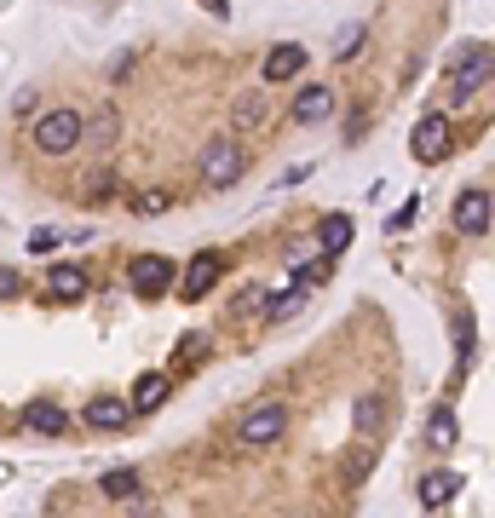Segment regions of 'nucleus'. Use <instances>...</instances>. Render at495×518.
<instances>
[{"instance_id": "nucleus-15", "label": "nucleus", "mask_w": 495, "mask_h": 518, "mask_svg": "<svg viewBox=\"0 0 495 518\" xmlns=\"http://www.w3.org/2000/svg\"><path fill=\"white\" fill-rule=\"evenodd\" d=\"M81 421H87V426H98V432H121V426L133 421V409H127V398H93Z\"/></svg>"}, {"instance_id": "nucleus-31", "label": "nucleus", "mask_w": 495, "mask_h": 518, "mask_svg": "<svg viewBox=\"0 0 495 518\" xmlns=\"http://www.w3.org/2000/svg\"><path fill=\"white\" fill-rule=\"evenodd\" d=\"M190 357H208V340H185V346H179V363H190Z\"/></svg>"}, {"instance_id": "nucleus-6", "label": "nucleus", "mask_w": 495, "mask_h": 518, "mask_svg": "<svg viewBox=\"0 0 495 518\" xmlns=\"http://www.w3.org/2000/svg\"><path fill=\"white\" fill-rule=\"evenodd\" d=\"M409 150H415V162L421 167H438L455 150V133H449V116H421V127H415V139H409Z\"/></svg>"}, {"instance_id": "nucleus-11", "label": "nucleus", "mask_w": 495, "mask_h": 518, "mask_svg": "<svg viewBox=\"0 0 495 518\" xmlns=\"http://www.w3.org/2000/svg\"><path fill=\"white\" fill-rule=\"evenodd\" d=\"M24 426L41 432V438H64V432H70V409L52 403V398H35V403H24Z\"/></svg>"}, {"instance_id": "nucleus-8", "label": "nucleus", "mask_w": 495, "mask_h": 518, "mask_svg": "<svg viewBox=\"0 0 495 518\" xmlns=\"http://www.w3.org/2000/svg\"><path fill=\"white\" fill-rule=\"evenodd\" d=\"M219 277H225V254H219V248H202V254L185 265L179 300H202V294H213V288H219Z\"/></svg>"}, {"instance_id": "nucleus-2", "label": "nucleus", "mask_w": 495, "mask_h": 518, "mask_svg": "<svg viewBox=\"0 0 495 518\" xmlns=\"http://www.w3.org/2000/svg\"><path fill=\"white\" fill-rule=\"evenodd\" d=\"M490 70H495L490 41H472V47H461V58H455V75H449V104H455V110H467L472 98L490 87Z\"/></svg>"}, {"instance_id": "nucleus-32", "label": "nucleus", "mask_w": 495, "mask_h": 518, "mask_svg": "<svg viewBox=\"0 0 495 518\" xmlns=\"http://www.w3.org/2000/svg\"><path fill=\"white\" fill-rule=\"evenodd\" d=\"M202 6H208L213 18H231V0H202Z\"/></svg>"}, {"instance_id": "nucleus-20", "label": "nucleus", "mask_w": 495, "mask_h": 518, "mask_svg": "<svg viewBox=\"0 0 495 518\" xmlns=\"http://www.w3.org/2000/svg\"><path fill=\"white\" fill-rule=\"evenodd\" d=\"M472 352H478V334H472V317H461V323H455V375H449V386H461V380H467Z\"/></svg>"}, {"instance_id": "nucleus-14", "label": "nucleus", "mask_w": 495, "mask_h": 518, "mask_svg": "<svg viewBox=\"0 0 495 518\" xmlns=\"http://www.w3.org/2000/svg\"><path fill=\"white\" fill-rule=\"evenodd\" d=\"M461 484H467V478H461V472H426L421 478V507L426 513H432V507H449V501H455V495H461Z\"/></svg>"}, {"instance_id": "nucleus-30", "label": "nucleus", "mask_w": 495, "mask_h": 518, "mask_svg": "<svg viewBox=\"0 0 495 518\" xmlns=\"http://www.w3.org/2000/svg\"><path fill=\"white\" fill-rule=\"evenodd\" d=\"M18 294H24V277H18V271H6V265H0V300H18Z\"/></svg>"}, {"instance_id": "nucleus-5", "label": "nucleus", "mask_w": 495, "mask_h": 518, "mask_svg": "<svg viewBox=\"0 0 495 518\" xmlns=\"http://www.w3.org/2000/svg\"><path fill=\"white\" fill-rule=\"evenodd\" d=\"M173 277H179V271H173L167 254H139L133 265H127V283H133L139 300H162L167 288H173Z\"/></svg>"}, {"instance_id": "nucleus-27", "label": "nucleus", "mask_w": 495, "mask_h": 518, "mask_svg": "<svg viewBox=\"0 0 495 518\" xmlns=\"http://www.w3.org/2000/svg\"><path fill=\"white\" fill-rule=\"evenodd\" d=\"M110 196H116V173H110V167H98V173H87V202H110Z\"/></svg>"}, {"instance_id": "nucleus-22", "label": "nucleus", "mask_w": 495, "mask_h": 518, "mask_svg": "<svg viewBox=\"0 0 495 518\" xmlns=\"http://www.w3.org/2000/svg\"><path fill=\"white\" fill-rule=\"evenodd\" d=\"M323 248H329L334 259L352 248V213H329V219H323Z\"/></svg>"}, {"instance_id": "nucleus-26", "label": "nucleus", "mask_w": 495, "mask_h": 518, "mask_svg": "<svg viewBox=\"0 0 495 518\" xmlns=\"http://www.w3.org/2000/svg\"><path fill=\"white\" fill-rule=\"evenodd\" d=\"M369 472H375V449H369V438H363V444L346 455V478H352V484H369Z\"/></svg>"}, {"instance_id": "nucleus-19", "label": "nucleus", "mask_w": 495, "mask_h": 518, "mask_svg": "<svg viewBox=\"0 0 495 518\" xmlns=\"http://www.w3.org/2000/svg\"><path fill=\"white\" fill-rule=\"evenodd\" d=\"M52 300H64V306H75L81 294H87V271L81 265H52Z\"/></svg>"}, {"instance_id": "nucleus-4", "label": "nucleus", "mask_w": 495, "mask_h": 518, "mask_svg": "<svg viewBox=\"0 0 495 518\" xmlns=\"http://www.w3.org/2000/svg\"><path fill=\"white\" fill-rule=\"evenodd\" d=\"M35 150L52 156V162H64L81 150V110H47V116L35 121Z\"/></svg>"}, {"instance_id": "nucleus-21", "label": "nucleus", "mask_w": 495, "mask_h": 518, "mask_svg": "<svg viewBox=\"0 0 495 518\" xmlns=\"http://www.w3.org/2000/svg\"><path fill=\"white\" fill-rule=\"evenodd\" d=\"M139 490H144L139 467H116V472H104V495H110V501H133Z\"/></svg>"}, {"instance_id": "nucleus-23", "label": "nucleus", "mask_w": 495, "mask_h": 518, "mask_svg": "<svg viewBox=\"0 0 495 518\" xmlns=\"http://www.w3.org/2000/svg\"><path fill=\"white\" fill-rule=\"evenodd\" d=\"M300 306H306V288L294 283V288H283V294H271V300H265V323H283V317H294Z\"/></svg>"}, {"instance_id": "nucleus-7", "label": "nucleus", "mask_w": 495, "mask_h": 518, "mask_svg": "<svg viewBox=\"0 0 495 518\" xmlns=\"http://www.w3.org/2000/svg\"><path fill=\"white\" fill-rule=\"evenodd\" d=\"M490 185H467L455 196V236H490Z\"/></svg>"}, {"instance_id": "nucleus-10", "label": "nucleus", "mask_w": 495, "mask_h": 518, "mask_svg": "<svg viewBox=\"0 0 495 518\" xmlns=\"http://www.w3.org/2000/svg\"><path fill=\"white\" fill-rule=\"evenodd\" d=\"M300 70H306V47H300V41H283V47H271V52H265V64H260V75L271 81V87L294 81Z\"/></svg>"}, {"instance_id": "nucleus-18", "label": "nucleus", "mask_w": 495, "mask_h": 518, "mask_svg": "<svg viewBox=\"0 0 495 518\" xmlns=\"http://www.w3.org/2000/svg\"><path fill=\"white\" fill-rule=\"evenodd\" d=\"M352 421H357V438H380L386 432V403H380V392H363L352 403Z\"/></svg>"}, {"instance_id": "nucleus-9", "label": "nucleus", "mask_w": 495, "mask_h": 518, "mask_svg": "<svg viewBox=\"0 0 495 518\" xmlns=\"http://www.w3.org/2000/svg\"><path fill=\"white\" fill-rule=\"evenodd\" d=\"M167 398H173V369H150V375H139V386H133L127 409H133V415H156Z\"/></svg>"}, {"instance_id": "nucleus-3", "label": "nucleus", "mask_w": 495, "mask_h": 518, "mask_svg": "<svg viewBox=\"0 0 495 518\" xmlns=\"http://www.w3.org/2000/svg\"><path fill=\"white\" fill-rule=\"evenodd\" d=\"M283 432H288V403H277V398L254 403V409L236 421L242 449H271V444H283Z\"/></svg>"}, {"instance_id": "nucleus-17", "label": "nucleus", "mask_w": 495, "mask_h": 518, "mask_svg": "<svg viewBox=\"0 0 495 518\" xmlns=\"http://www.w3.org/2000/svg\"><path fill=\"white\" fill-rule=\"evenodd\" d=\"M329 116H334L329 87H306V93L294 98V121H300V127H317V121H329Z\"/></svg>"}, {"instance_id": "nucleus-1", "label": "nucleus", "mask_w": 495, "mask_h": 518, "mask_svg": "<svg viewBox=\"0 0 495 518\" xmlns=\"http://www.w3.org/2000/svg\"><path fill=\"white\" fill-rule=\"evenodd\" d=\"M196 173H202V185L208 190H231L242 173H248V150L236 133H219V139L202 144V156H196Z\"/></svg>"}, {"instance_id": "nucleus-29", "label": "nucleus", "mask_w": 495, "mask_h": 518, "mask_svg": "<svg viewBox=\"0 0 495 518\" xmlns=\"http://www.w3.org/2000/svg\"><path fill=\"white\" fill-rule=\"evenodd\" d=\"M415 213H421V196H409V202L392 213V231H409V225H415Z\"/></svg>"}, {"instance_id": "nucleus-24", "label": "nucleus", "mask_w": 495, "mask_h": 518, "mask_svg": "<svg viewBox=\"0 0 495 518\" xmlns=\"http://www.w3.org/2000/svg\"><path fill=\"white\" fill-rule=\"evenodd\" d=\"M329 277H334V254L306 259V265H294V283H300V288H317V283H329Z\"/></svg>"}, {"instance_id": "nucleus-25", "label": "nucleus", "mask_w": 495, "mask_h": 518, "mask_svg": "<svg viewBox=\"0 0 495 518\" xmlns=\"http://www.w3.org/2000/svg\"><path fill=\"white\" fill-rule=\"evenodd\" d=\"M363 41H369V24H346V29H340V41H334V58H340V64H352L357 52H363Z\"/></svg>"}, {"instance_id": "nucleus-12", "label": "nucleus", "mask_w": 495, "mask_h": 518, "mask_svg": "<svg viewBox=\"0 0 495 518\" xmlns=\"http://www.w3.org/2000/svg\"><path fill=\"white\" fill-rule=\"evenodd\" d=\"M265 121H271V104H265L260 87H248V93L231 98V127L242 133V139H248V133H260Z\"/></svg>"}, {"instance_id": "nucleus-28", "label": "nucleus", "mask_w": 495, "mask_h": 518, "mask_svg": "<svg viewBox=\"0 0 495 518\" xmlns=\"http://www.w3.org/2000/svg\"><path fill=\"white\" fill-rule=\"evenodd\" d=\"M58 242H64V236L52 231V225H41V231H29V254H52Z\"/></svg>"}, {"instance_id": "nucleus-16", "label": "nucleus", "mask_w": 495, "mask_h": 518, "mask_svg": "<svg viewBox=\"0 0 495 518\" xmlns=\"http://www.w3.org/2000/svg\"><path fill=\"white\" fill-rule=\"evenodd\" d=\"M426 444H432V449H455V444H461V415H455L449 403H438V409L426 415Z\"/></svg>"}, {"instance_id": "nucleus-13", "label": "nucleus", "mask_w": 495, "mask_h": 518, "mask_svg": "<svg viewBox=\"0 0 495 518\" xmlns=\"http://www.w3.org/2000/svg\"><path fill=\"white\" fill-rule=\"evenodd\" d=\"M81 144H93V150H116V144H121V110H116V104H98L93 121L81 116Z\"/></svg>"}]
</instances>
